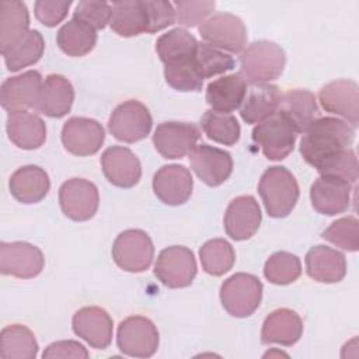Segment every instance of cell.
<instances>
[{
    "instance_id": "obj_8",
    "label": "cell",
    "mask_w": 359,
    "mask_h": 359,
    "mask_svg": "<svg viewBox=\"0 0 359 359\" xmlns=\"http://www.w3.org/2000/svg\"><path fill=\"white\" fill-rule=\"evenodd\" d=\"M196 261L194 252L184 245L164 248L156 261L154 276L167 287L180 289L192 283L196 276Z\"/></svg>"
},
{
    "instance_id": "obj_12",
    "label": "cell",
    "mask_w": 359,
    "mask_h": 359,
    "mask_svg": "<svg viewBox=\"0 0 359 359\" xmlns=\"http://www.w3.org/2000/svg\"><path fill=\"white\" fill-rule=\"evenodd\" d=\"M45 265L42 251L25 241L0 244V272L18 279L38 276Z\"/></svg>"
},
{
    "instance_id": "obj_40",
    "label": "cell",
    "mask_w": 359,
    "mask_h": 359,
    "mask_svg": "<svg viewBox=\"0 0 359 359\" xmlns=\"http://www.w3.org/2000/svg\"><path fill=\"white\" fill-rule=\"evenodd\" d=\"M302 273L299 257L287 251L272 254L264 265V276L273 285H289Z\"/></svg>"
},
{
    "instance_id": "obj_37",
    "label": "cell",
    "mask_w": 359,
    "mask_h": 359,
    "mask_svg": "<svg viewBox=\"0 0 359 359\" xmlns=\"http://www.w3.org/2000/svg\"><path fill=\"white\" fill-rule=\"evenodd\" d=\"M199 259L206 273L222 276L233 268L236 252L233 245L224 238H213L201 247Z\"/></svg>"
},
{
    "instance_id": "obj_13",
    "label": "cell",
    "mask_w": 359,
    "mask_h": 359,
    "mask_svg": "<svg viewBox=\"0 0 359 359\" xmlns=\"http://www.w3.org/2000/svg\"><path fill=\"white\" fill-rule=\"evenodd\" d=\"M60 139L70 154L93 156L101 149L105 140V130L95 119L73 116L65 122Z\"/></svg>"
},
{
    "instance_id": "obj_29",
    "label": "cell",
    "mask_w": 359,
    "mask_h": 359,
    "mask_svg": "<svg viewBox=\"0 0 359 359\" xmlns=\"http://www.w3.org/2000/svg\"><path fill=\"white\" fill-rule=\"evenodd\" d=\"M247 93V81L240 73L223 76L210 81L206 87V102L212 111L229 114L244 101Z\"/></svg>"
},
{
    "instance_id": "obj_3",
    "label": "cell",
    "mask_w": 359,
    "mask_h": 359,
    "mask_svg": "<svg viewBox=\"0 0 359 359\" xmlns=\"http://www.w3.org/2000/svg\"><path fill=\"white\" fill-rule=\"evenodd\" d=\"M286 63L285 50L275 42L257 41L244 49L240 56V74L251 84L276 80Z\"/></svg>"
},
{
    "instance_id": "obj_24",
    "label": "cell",
    "mask_w": 359,
    "mask_h": 359,
    "mask_svg": "<svg viewBox=\"0 0 359 359\" xmlns=\"http://www.w3.org/2000/svg\"><path fill=\"white\" fill-rule=\"evenodd\" d=\"M307 275L321 283L341 282L346 275L345 255L327 245H314L306 254Z\"/></svg>"
},
{
    "instance_id": "obj_30",
    "label": "cell",
    "mask_w": 359,
    "mask_h": 359,
    "mask_svg": "<svg viewBox=\"0 0 359 359\" xmlns=\"http://www.w3.org/2000/svg\"><path fill=\"white\" fill-rule=\"evenodd\" d=\"M6 128L10 142L22 150L39 149L46 140L45 122L27 111L10 114Z\"/></svg>"
},
{
    "instance_id": "obj_25",
    "label": "cell",
    "mask_w": 359,
    "mask_h": 359,
    "mask_svg": "<svg viewBox=\"0 0 359 359\" xmlns=\"http://www.w3.org/2000/svg\"><path fill=\"white\" fill-rule=\"evenodd\" d=\"M8 188L15 201L31 205L41 202L48 195L50 180L43 168L29 164L17 168L11 174Z\"/></svg>"
},
{
    "instance_id": "obj_47",
    "label": "cell",
    "mask_w": 359,
    "mask_h": 359,
    "mask_svg": "<svg viewBox=\"0 0 359 359\" xmlns=\"http://www.w3.org/2000/svg\"><path fill=\"white\" fill-rule=\"evenodd\" d=\"M88 351L77 341L73 339H65V341H56L46 346V349L42 352L43 359H66V358H88Z\"/></svg>"
},
{
    "instance_id": "obj_21",
    "label": "cell",
    "mask_w": 359,
    "mask_h": 359,
    "mask_svg": "<svg viewBox=\"0 0 359 359\" xmlns=\"http://www.w3.org/2000/svg\"><path fill=\"white\" fill-rule=\"evenodd\" d=\"M105 178L118 188H132L142 177V164L135 153L123 146L108 147L101 156Z\"/></svg>"
},
{
    "instance_id": "obj_43",
    "label": "cell",
    "mask_w": 359,
    "mask_h": 359,
    "mask_svg": "<svg viewBox=\"0 0 359 359\" xmlns=\"http://www.w3.org/2000/svg\"><path fill=\"white\" fill-rule=\"evenodd\" d=\"M111 15L112 6L107 1H80L73 13V18L88 24L95 31L105 28Z\"/></svg>"
},
{
    "instance_id": "obj_17",
    "label": "cell",
    "mask_w": 359,
    "mask_h": 359,
    "mask_svg": "<svg viewBox=\"0 0 359 359\" xmlns=\"http://www.w3.org/2000/svg\"><path fill=\"white\" fill-rule=\"evenodd\" d=\"M318 100L321 107L334 115L342 116L353 128L359 123V87L353 80H335L325 84Z\"/></svg>"
},
{
    "instance_id": "obj_46",
    "label": "cell",
    "mask_w": 359,
    "mask_h": 359,
    "mask_svg": "<svg viewBox=\"0 0 359 359\" xmlns=\"http://www.w3.org/2000/svg\"><path fill=\"white\" fill-rule=\"evenodd\" d=\"M70 6V0H38L34 4V13L45 27H56L67 15Z\"/></svg>"
},
{
    "instance_id": "obj_10",
    "label": "cell",
    "mask_w": 359,
    "mask_h": 359,
    "mask_svg": "<svg viewBox=\"0 0 359 359\" xmlns=\"http://www.w3.org/2000/svg\"><path fill=\"white\" fill-rule=\"evenodd\" d=\"M201 38L210 46L238 53L247 45V28L243 20L230 13H217L199 27Z\"/></svg>"
},
{
    "instance_id": "obj_18",
    "label": "cell",
    "mask_w": 359,
    "mask_h": 359,
    "mask_svg": "<svg viewBox=\"0 0 359 359\" xmlns=\"http://www.w3.org/2000/svg\"><path fill=\"white\" fill-rule=\"evenodd\" d=\"M261 208L254 196L241 195L234 198L224 213V231L236 241L251 238L261 224Z\"/></svg>"
},
{
    "instance_id": "obj_6",
    "label": "cell",
    "mask_w": 359,
    "mask_h": 359,
    "mask_svg": "<svg viewBox=\"0 0 359 359\" xmlns=\"http://www.w3.org/2000/svg\"><path fill=\"white\" fill-rule=\"evenodd\" d=\"M296 137L297 132L279 111L252 129V140L261 146L264 156L272 161L286 158L294 149Z\"/></svg>"
},
{
    "instance_id": "obj_22",
    "label": "cell",
    "mask_w": 359,
    "mask_h": 359,
    "mask_svg": "<svg viewBox=\"0 0 359 359\" xmlns=\"http://www.w3.org/2000/svg\"><path fill=\"white\" fill-rule=\"evenodd\" d=\"M352 184L335 177L317 178L310 188L313 208L321 213L334 216L348 210L351 205Z\"/></svg>"
},
{
    "instance_id": "obj_5",
    "label": "cell",
    "mask_w": 359,
    "mask_h": 359,
    "mask_svg": "<svg viewBox=\"0 0 359 359\" xmlns=\"http://www.w3.org/2000/svg\"><path fill=\"white\" fill-rule=\"evenodd\" d=\"M154 245L150 236L140 229H128L119 233L112 244L115 264L132 273L144 272L151 265Z\"/></svg>"
},
{
    "instance_id": "obj_39",
    "label": "cell",
    "mask_w": 359,
    "mask_h": 359,
    "mask_svg": "<svg viewBox=\"0 0 359 359\" xmlns=\"http://www.w3.org/2000/svg\"><path fill=\"white\" fill-rule=\"evenodd\" d=\"M164 77L170 87L177 91H201L203 77L201 76L196 55L164 66Z\"/></svg>"
},
{
    "instance_id": "obj_20",
    "label": "cell",
    "mask_w": 359,
    "mask_h": 359,
    "mask_svg": "<svg viewBox=\"0 0 359 359\" xmlns=\"http://www.w3.org/2000/svg\"><path fill=\"white\" fill-rule=\"evenodd\" d=\"M192 175L185 165H163L153 177L154 195L168 206L185 203L192 195Z\"/></svg>"
},
{
    "instance_id": "obj_42",
    "label": "cell",
    "mask_w": 359,
    "mask_h": 359,
    "mask_svg": "<svg viewBox=\"0 0 359 359\" xmlns=\"http://www.w3.org/2000/svg\"><path fill=\"white\" fill-rule=\"evenodd\" d=\"M196 63L203 80L226 73L234 67V59L230 55L206 42H198Z\"/></svg>"
},
{
    "instance_id": "obj_34",
    "label": "cell",
    "mask_w": 359,
    "mask_h": 359,
    "mask_svg": "<svg viewBox=\"0 0 359 359\" xmlns=\"http://www.w3.org/2000/svg\"><path fill=\"white\" fill-rule=\"evenodd\" d=\"M38 342L34 332L21 324H11L0 332V356L3 359H35Z\"/></svg>"
},
{
    "instance_id": "obj_15",
    "label": "cell",
    "mask_w": 359,
    "mask_h": 359,
    "mask_svg": "<svg viewBox=\"0 0 359 359\" xmlns=\"http://www.w3.org/2000/svg\"><path fill=\"white\" fill-rule=\"evenodd\" d=\"M188 156L194 172L209 187H219L231 175L233 158L229 151L209 144H199Z\"/></svg>"
},
{
    "instance_id": "obj_41",
    "label": "cell",
    "mask_w": 359,
    "mask_h": 359,
    "mask_svg": "<svg viewBox=\"0 0 359 359\" xmlns=\"http://www.w3.org/2000/svg\"><path fill=\"white\" fill-rule=\"evenodd\" d=\"M321 237L345 251L355 252L359 250V222L355 216L341 217L331 223Z\"/></svg>"
},
{
    "instance_id": "obj_38",
    "label": "cell",
    "mask_w": 359,
    "mask_h": 359,
    "mask_svg": "<svg viewBox=\"0 0 359 359\" xmlns=\"http://www.w3.org/2000/svg\"><path fill=\"white\" fill-rule=\"evenodd\" d=\"M201 126L210 140L224 146H233L240 139V123L230 114L208 109L201 118Z\"/></svg>"
},
{
    "instance_id": "obj_19",
    "label": "cell",
    "mask_w": 359,
    "mask_h": 359,
    "mask_svg": "<svg viewBox=\"0 0 359 359\" xmlns=\"http://www.w3.org/2000/svg\"><path fill=\"white\" fill-rule=\"evenodd\" d=\"M72 327L73 332L91 348L107 349L111 345L114 323L111 316L101 307L90 306L77 310L73 316Z\"/></svg>"
},
{
    "instance_id": "obj_26",
    "label": "cell",
    "mask_w": 359,
    "mask_h": 359,
    "mask_svg": "<svg viewBox=\"0 0 359 359\" xmlns=\"http://www.w3.org/2000/svg\"><path fill=\"white\" fill-rule=\"evenodd\" d=\"M302 334L303 321L300 316L290 309H276L264 320L261 342L292 346L300 339Z\"/></svg>"
},
{
    "instance_id": "obj_4",
    "label": "cell",
    "mask_w": 359,
    "mask_h": 359,
    "mask_svg": "<svg viewBox=\"0 0 359 359\" xmlns=\"http://www.w3.org/2000/svg\"><path fill=\"white\" fill-rule=\"evenodd\" d=\"M262 283L251 273L238 272L229 276L220 286L223 309L233 317H250L261 304Z\"/></svg>"
},
{
    "instance_id": "obj_28",
    "label": "cell",
    "mask_w": 359,
    "mask_h": 359,
    "mask_svg": "<svg viewBox=\"0 0 359 359\" xmlns=\"http://www.w3.org/2000/svg\"><path fill=\"white\" fill-rule=\"evenodd\" d=\"M278 111L290 122L297 135L303 133L318 118L316 95L304 88H294L282 94Z\"/></svg>"
},
{
    "instance_id": "obj_7",
    "label": "cell",
    "mask_w": 359,
    "mask_h": 359,
    "mask_svg": "<svg viewBox=\"0 0 359 359\" xmlns=\"http://www.w3.org/2000/svg\"><path fill=\"white\" fill-rule=\"evenodd\" d=\"M158 331L151 320L130 316L121 321L116 330L118 349L128 356L150 358L158 348Z\"/></svg>"
},
{
    "instance_id": "obj_35",
    "label": "cell",
    "mask_w": 359,
    "mask_h": 359,
    "mask_svg": "<svg viewBox=\"0 0 359 359\" xmlns=\"http://www.w3.org/2000/svg\"><path fill=\"white\" fill-rule=\"evenodd\" d=\"M45 41L39 31L29 29L22 38L3 52L7 70L18 72L22 67L35 65L43 55Z\"/></svg>"
},
{
    "instance_id": "obj_27",
    "label": "cell",
    "mask_w": 359,
    "mask_h": 359,
    "mask_svg": "<svg viewBox=\"0 0 359 359\" xmlns=\"http://www.w3.org/2000/svg\"><path fill=\"white\" fill-rule=\"evenodd\" d=\"M279 87L269 83L251 84L247 90L240 115L247 123H259L272 116L280 104Z\"/></svg>"
},
{
    "instance_id": "obj_14",
    "label": "cell",
    "mask_w": 359,
    "mask_h": 359,
    "mask_svg": "<svg viewBox=\"0 0 359 359\" xmlns=\"http://www.w3.org/2000/svg\"><path fill=\"white\" fill-rule=\"evenodd\" d=\"M201 137V130L189 122H163L153 135V144L164 158H181L191 153Z\"/></svg>"
},
{
    "instance_id": "obj_33",
    "label": "cell",
    "mask_w": 359,
    "mask_h": 359,
    "mask_svg": "<svg viewBox=\"0 0 359 359\" xmlns=\"http://www.w3.org/2000/svg\"><path fill=\"white\" fill-rule=\"evenodd\" d=\"M56 42L63 53L79 57L94 49L97 43V32L88 24L72 18L57 31Z\"/></svg>"
},
{
    "instance_id": "obj_32",
    "label": "cell",
    "mask_w": 359,
    "mask_h": 359,
    "mask_svg": "<svg viewBox=\"0 0 359 359\" xmlns=\"http://www.w3.org/2000/svg\"><path fill=\"white\" fill-rule=\"evenodd\" d=\"M29 13L20 0H3L0 3V50L6 52L29 29Z\"/></svg>"
},
{
    "instance_id": "obj_23",
    "label": "cell",
    "mask_w": 359,
    "mask_h": 359,
    "mask_svg": "<svg viewBox=\"0 0 359 359\" xmlns=\"http://www.w3.org/2000/svg\"><path fill=\"white\" fill-rule=\"evenodd\" d=\"M74 101V88L62 74H49L42 83V88L35 104V111L49 116L62 118L70 112Z\"/></svg>"
},
{
    "instance_id": "obj_9",
    "label": "cell",
    "mask_w": 359,
    "mask_h": 359,
    "mask_svg": "<svg viewBox=\"0 0 359 359\" xmlns=\"http://www.w3.org/2000/svg\"><path fill=\"white\" fill-rule=\"evenodd\" d=\"M151 126L153 119L149 109L137 100H128L119 104L108 121L111 135L125 143H135L144 139L150 133Z\"/></svg>"
},
{
    "instance_id": "obj_2",
    "label": "cell",
    "mask_w": 359,
    "mask_h": 359,
    "mask_svg": "<svg viewBox=\"0 0 359 359\" xmlns=\"http://www.w3.org/2000/svg\"><path fill=\"white\" fill-rule=\"evenodd\" d=\"M258 194L271 217H286L297 203L299 184L285 167L273 165L265 170L258 184Z\"/></svg>"
},
{
    "instance_id": "obj_31",
    "label": "cell",
    "mask_w": 359,
    "mask_h": 359,
    "mask_svg": "<svg viewBox=\"0 0 359 359\" xmlns=\"http://www.w3.org/2000/svg\"><path fill=\"white\" fill-rule=\"evenodd\" d=\"M111 29L123 38L147 32L149 17L144 0H129L112 3Z\"/></svg>"
},
{
    "instance_id": "obj_44",
    "label": "cell",
    "mask_w": 359,
    "mask_h": 359,
    "mask_svg": "<svg viewBox=\"0 0 359 359\" xmlns=\"http://www.w3.org/2000/svg\"><path fill=\"white\" fill-rule=\"evenodd\" d=\"M177 21L185 27H196L199 22H205V18L215 10V1H175L172 3Z\"/></svg>"
},
{
    "instance_id": "obj_1",
    "label": "cell",
    "mask_w": 359,
    "mask_h": 359,
    "mask_svg": "<svg viewBox=\"0 0 359 359\" xmlns=\"http://www.w3.org/2000/svg\"><path fill=\"white\" fill-rule=\"evenodd\" d=\"M355 140V128L338 118H317L304 132L300 142V154L320 175L335 177L355 184L359 175L358 160L351 147Z\"/></svg>"
},
{
    "instance_id": "obj_11",
    "label": "cell",
    "mask_w": 359,
    "mask_h": 359,
    "mask_svg": "<svg viewBox=\"0 0 359 359\" xmlns=\"http://www.w3.org/2000/svg\"><path fill=\"white\" fill-rule=\"evenodd\" d=\"M59 205L69 219L74 222L90 220L100 205L98 188L86 178L67 180L59 188Z\"/></svg>"
},
{
    "instance_id": "obj_45",
    "label": "cell",
    "mask_w": 359,
    "mask_h": 359,
    "mask_svg": "<svg viewBox=\"0 0 359 359\" xmlns=\"http://www.w3.org/2000/svg\"><path fill=\"white\" fill-rule=\"evenodd\" d=\"M146 10L149 17V29L147 34L158 32L168 25L174 24L175 8L172 3L165 0H146Z\"/></svg>"
},
{
    "instance_id": "obj_16",
    "label": "cell",
    "mask_w": 359,
    "mask_h": 359,
    "mask_svg": "<svg viewBox=\"0 0 359 359\" xmlns=\"http://www.w3.org/2000/svg\"><path fill=\"white\" fill-rule=\"evenodd\" d=\"M42 88V77L36 70H28L18 76L8 77L0 88L1 107L10 114L24 112L34 108Z\"/></svg>"
},
{
    "instance_id": "obj_36",
    "label": "cell",
    "mask_w": 359,
    "mask_h": 359,
    "mask_svg": "<svg viewBox=\"0 0 359 359\" xmlns=\"http://www.w3.org/2000/svg\"><path fill=\"white\" fill-rule=\"evenodd\" d=\"M198 41L196 38L182 28H174L163 34L156 41V52L160 60L165 65L172 62L192 57L196 55Z\"/></svg>"
}]
</instances>
